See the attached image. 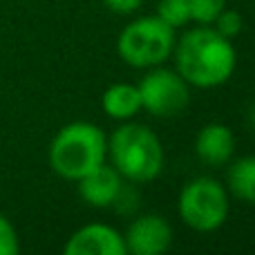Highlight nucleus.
<instances>
[{"mask_svg":"<svg viewBox=\"0 0 255 255\" xmlns=\"http://www.w3.org/2000/svg\"><path fill=\"white\" fill-rule=\"evenodd\" d=\"M177 211L186 226L197 233H213L229 220V190L213 177H195L181 188Z\"/></svg>","mask_w":255,"mask_h":255,"instance_id":"5","label":"nucleus"},{"mask_svg":"<svg viewBox=\"0 0 255 255\" xmlns=\"http://www.w3.org/2000/svg\"><path fill=\"white\" fill-rule=\"evenodd\" d=\"M175 65L181 79L195 88H217L233 76L238 54L229 38L213 25H197L175 43Z\"/></svg>","mask_w":255,"mask_h":255,"instance_id":"1","label":"nucleus"},{"mask_svg":"<svg viewBox=\"0 0 255 255\" xmlns=\"http://www.w3.org/2000/svg\"><path fill=\"white\" fill-rule=\"evenodd\" d=\"M247 121H249V126H251V130L255 132V103L251 108H249V115H247Z\"/></svg>","mask_w":255,"mask_h":255,"instance_id":"18","label":"nucleus"},{"mask_svg":"<svg viewBox=\"0 0 255 255\" xmlns=\"http://www.w3.org/2000/svg\"><path fill=\"white\" fill-rule=\"evenodd\" d=\"M108 154L112 166L124 179L145 184L163 170V145L148 126L124 124L108 139Z\"/></svg>","mask_w":255,"mask_h":255,"instance_id":"3","label":"nucleus"},{"mask_svg":"<svg viewBox=\"0 0 255 255\" xmlns=\"http://www.w3.org/2000/svg\"><path fill=\"white\" fill-rule=\"evenodd\" d=\"M136 88L141 94V110L150 112L157 119L181 115L190 103V85L177 70H166L161 65L150 67Z\"/></svg>","mask_w":255,"mask_h":255,"instance_id":"6","label":"nucleus"},{"mask_svg":"<svg viewBox=\"0 0 255 255\" xmlns=\"http://www.w3.org/2000/svg\"><path fill=\"white\" fill-rule=\"evenodd\" d=\"M121 184H124V177L117 172V168L101 163L79 179V195L88 206L108 208L115 204Z\"/></svg>","mask_w":255,"mask_h":255,"instance_id":"9","label":"nucleus"},{"mask_svg":"<svg viewBox=\"0 0 255 255\" xmlns=\"http://www.w3.org/2000/svg\"><path fill=\"white\" fill-rule=\"evenodd\" d=\"M190 20L197 25H213L215 18L226 7V0H188Z\"/></svg>","mask_w":255,"mask_h":255,"instance_id":"14","label":"nucleus"},{"mask_svg":"<svg viewBox=\"0 0 255 255\" xmlns=\"http://www.w3.org/2000/svg\"><path fill=\"white\" fill-rule=\"evenodd\" d=\"M226 190L240 202L255 204V154L240 157L231 163L226 175Z\"/></svg>","mask_w":255,"mask_h":255,"instance_id":"12","label":"nucleus"},{"mask_svg":"<svg viewBox=\"0 0 255 255\" xmlns=\"http://www.w3.org/2000/svg\"><path fill=\"white\" fill-rule=\"evenodd\" d=\"M65 255H126V240L108 224H85L70 235L63 247Z\"/></svg>","mask_w":255,"mask_h":255,"instance_id":"8","label":"nucleus"},{"mask_svg":"<svg viewBox=\"0 0 255 255\" xmlns=\"http://www.w3.org/2000/svg\"><path fill=\"white\" fill-rule=\"evenodd\" d=\"M175 29L154 16H141L124 27L117 40V52L128 65L150 70L163 65L175 49Z\"/></svg>","mask_w":255,"mask_h":255,"instance_id":"4","label":"nucleus"},{"mask_svg":"<svg viewBox=\"0 0 255 255\" xmlns=\"http://www.w3.org/2000/svg\"><path fill=\"white\" fill-rule=\"evenodd\" d=\"M18 251H20V240L16 226L7 215L0 213V255H16Z\"/></svg>","mask_w":255,"mask_h":255,"instance_id":"16","label":"nucleus"},{"mask_svg":"<svg viewBox=\"0 0 255 255\" xmlns=\"http://www.w3.org/2000/svg\"><path fill=\"white\" fill-rule=\"evenodd\" d=\"M126 251L134 255H161L172 244V226L157 213L139 215L130 222L126 235Z\"/></svg>","mask_w":255,"mask_h":255,"instance_id":"7","label":"nucleus"},{"mask_svg":"<svg viewBox=\"0 0 255 255\" xmlns=\"http://www.w3.org/2000/svg\"><path fill=\"white\" fill-rule=\"evenodd\" d=\"M213 27H215V29L220 31L222 36H224V38L233 40V38H238V36L242 34V29H244V18H242V13L235 11V9L224 7L220 16L215 18Z\"/></svg>","mask_w":255,"mask_h":255,"instance_id":"15","label":"nucleus"},{"mask_svg":"<svg viewBox=\"0 0 255 255\" xmlns=\"http://www.w3.org/2000/svg\"><path fill=\"white\" fill-rule=\"evenodd\" d=\"M195 152L199 161L206 166L220 168L233 159L235 152V134L224 124H206L197 132L195 139Z\"/></svg>","mask_w":255,"mask_h":255,"instance_id":"10","label":"nucleus"},{"mask_svg":"<svg viewBox=\"0 0 255 255\" xmlns=\"http://www.w3.org/2000/svg\"><path fill=\"white\" fill-rule=\"evenodd\" d=\"M103 4H106L112 13L128 16V13H134L136 9L143 4V0H103Z\"/></svg>","mask_w":255,"mask_h":255,"instance_id":"17","label":"nucleus"},{"mask_svg":"<svg viewBox=\"0 0 255 255\" xmlns=\"http://www.w3.org/2000/svg\"><path fill=\"white\" fill-rule=\"evenodd\" d=\"M157 16L172 29H177L190 20V4L188 0H159Z\"/></svg>","mask_w":255,"mask_h":255,"instance_id":"13","label":"nucleus"},{"mask_svg":"<svg viewBox=\"0 0 255 255\" xmlns=\"http://www.w3.org/2000/svg\"><path fill=\"white\" fill-rule=\"evenodd\" d=\"M108 136L90 121H72L56 132L49 143V166L58 177L79 181L85 172L106 163Z\"/></svg>","mask_w":255,"mask_h":255,"instance_id":"2","label":"nucleus"},{"mask_svg":"<svg viewBox=\"0 0 255 255\" xmlns=\"http://www.w3.org/2000/svg\"><path fill=\"white\" fill-rule=\"evenodd\" d=\"M101 106L110 119L117 121H130L141 112V94L139 88L132 83H112L103 92Z\"/></svg>","mask_w":255,"mask_h":255,"instance_id":"11","label":"nucleus"}]
</instances>
